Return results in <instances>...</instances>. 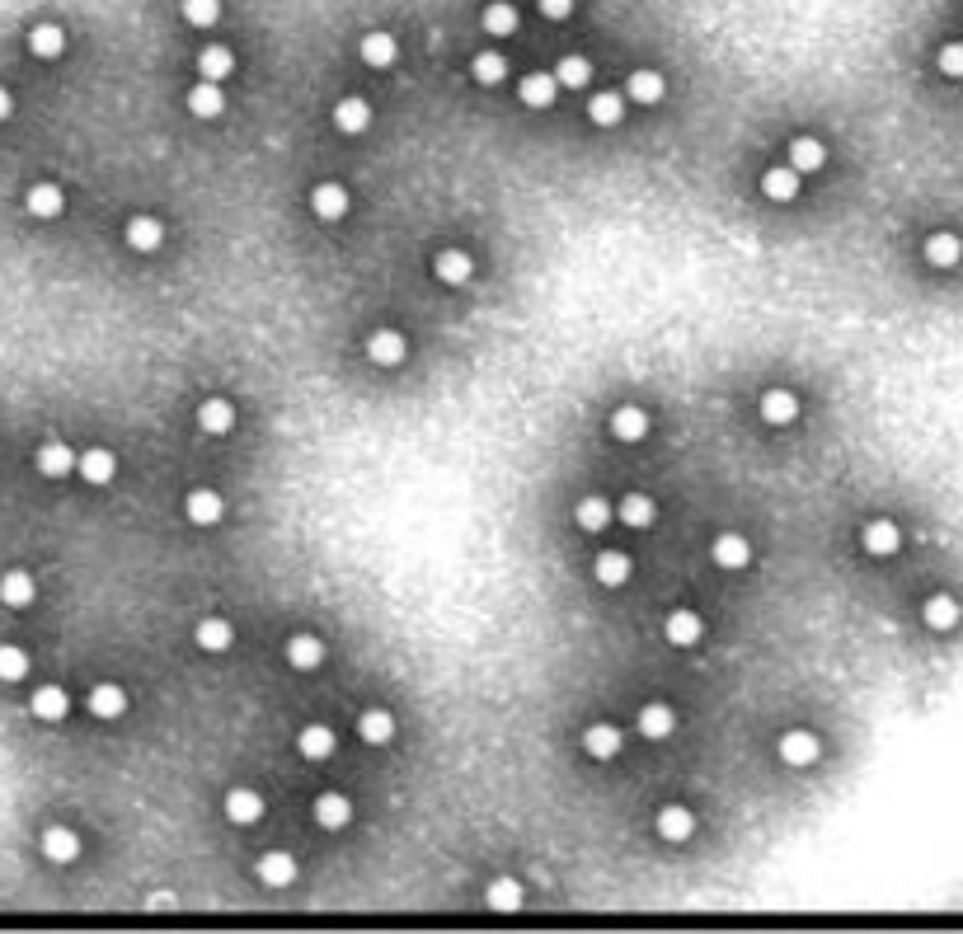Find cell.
<instances>
[{"label":"cell","mask_w":963,"mask_h":934,"mask_svg":"<svg viewBox=\"0 0 963 934\" xmlns=\"http://www.w3.org/2000/svg\"><path fill=\"white\" fill-rule=\"evenodd\" d=\"M776 751H780V761H785V766L804 770V766H813V761L823 756V742H818V733H808V728H790V733H780Z\"/></svg>","instance_id":"6da1fadb"},{"label":"cell","mask_w":963,"mask_h":934,"mask_svg":"<svg viewBox=\"0 0 963 934\" xmlns=\"http://www.w3.org/2000/svg\"><path fill=\"white\" fill-rule=\"evenodd\" d=\"M362 348H367V362H376V367H400L409 357V338L400 329H376V334H367Z\"/></svg>","instance_id":"7a4b0ae2"},{"label":"cell","mask_w":963,"mask_h":934,"mask_svg":"<svg viewBox=\"0 0 963 934\" xmlns=\"http://www.w3.org/2000/svg\"><path fill=\"white\" fill-rule=\"evenodd\" d=\"M757 414H762L766 428H790L794 418H799V395L785 390V385H771L762 395V404H757Z\"/></svg>","instance_id":"3957f363"},{"label":"cell","mask_w":963,"mask_h":934,"mask_svg":"<svg viewBox=\"0 0 963 934\" xmlns=\"http://www.w3.org/2000/svg\"><path fill=\"white\" fill-rule=\"evenodd\" d=\"M710 559H715L724 573H743V568L752 564V540L738 536V531H724V536H715V545H710Z\"/></svg>","instance_id":"277c9868"},{"label":"cell","mask_w":963,"mask_h":934,"mask_svg":"<svg viewBox=\"0 0 963 934\" xmlns=\"http://www.w3.org/2000/svg\"><path fill=\"white\" fill-rule=\"evenodd\" d=\"M860 545H865V554H874V559H888V554H898V550H902L898 521H888V517L865 521V531H860Z\"/></svg>","instance_id":"5b68a950"},{"label":"cell","mask_w":963,"mask_h":934,"mask_svg":"<svg viewBox=\"0 0 963 934\" xmlns=\"http://www.w3.org/2000/svg\"><path fill=\"white\" fill-rule=\"evenodd\" d=\"M625 747V733L616 723H588L583 728V751H588L592 761H616Z\"/></svg>","instance_id":"8992f818"},{"label":"cell","mask_w":963,"mask_h":934,"mask_svg":"<svg viewBox=\"0 0 963 934\" xmlns=\"http://www.w3.org/2000/svg\"><path fill=\"white\" fill-rule=\"evenodd\" d=\"M29 714L38 723H66V714H71V695H66V686H38L29 695Z\"/></svg>","instance_id":"52a82bcc"},{"label":"cell","mask_w":963,"mask_h":934,"mask_svg":"<svg viewBox=\"0 0 963 934\" xmlns=\"http://www.w3.org/2000/svg\"><path fill=\"white\" fill-rule=\"evenodd\" d=\"M653 827H658V836L672 845H682L691 841V831H696V812L682 808V803H663L658 808V817H653Z\"/></svg>","instance_id":"ba28073f"},{"label":"cell","mask_w":963,"mask_h":934,"mask_svg":"<svg viewBox=\"0 0 963 934\" xmlns=\"http://www.w3.org/2000/svg\"><path fill=\"white\" fill-rule=\"evenodd\" d=\"M663 94H668V80H663V71H649V66H639V71H630V80H625V99L630 104H663Z\"/></svg>","instance_id":"9c48e42d"},{"label":"cell","mask_w":963,"mask_h":934,"mask_svg":"<svg viewBox=\"0 0 963 934\" xmlns=\"http://www.w3.org/2000/svg\"><path fill=\"white\" fill-rule=\"evenodd\" d=\"M348 207H353V198H348V188L334 184V179H325V184L311 188V212L320 216V221H343Z\"/></svg>","instance_id":"30bf717a"},{"label":"cell","mask_w":963,"mask_h":934,"mask_svg":"<svg viewBox=\"0 0 963 934\" xmlns=\"http://www.w3.org/2000/svg\"><path fill=\"white\" fill-rule=\"evenodd\" d=\"M433 273H437V282H447V287H466L470 277H475V259H470L466 249H437Z\"/></svg>","instance_id":"8fae6325"},{"label":"cell","mask_w":963,"mask_h":934,"mask_svg":"<svg viewBox=\"0 0 963 934\" xmlns=\"http://www.w3.org/2000/svg\"><path fill=\"white\" fill-rule=\"evenodd\" d=\"M221 808H226V822H235V827H254L259 817H264V798H259V789H231V794L221 798Z\"/></svg>","instance_id":"7c38bea8"},{"label":"cell","mask_w":963,"mask_h":934,"mask_svg":"<svg viewBox=\"0 0 963 934\" xmlns=\"http://www.w3.org/2000/svg\"><path fill=\"white\" fill-rule=\"evenodd\" d=\"M33 597H38V582H33L29 568H10V573H0V601H5L10 611H29Z\"/></svg>","instance_id":"4fadbf2b"},{"label":"cell","mask_w":963,"mask_h":934,"mask_svg":"<svg viewBox=\"0 0 963 934\" xmlns=\"http://www.w3.org/2000/svg\"><path fill=\"white\" fill-rule=\"evenodd\" d=\"M85 705H90V714L99 723H113V719H123V714H127V690L118 686V681H99V686L90 690V700H85Z\"/></svg>","instance_id":"5bb4252c"},{"label":"cell","mask_w":963,"mask_h":934,"mask_svg":"<svg viewBox=\"0 0 963 934\" xmlns=\"http://www.w3.org/2000/svg\"><path fill=\"white\" fill-rule=\"evenodd\" d=\"M329 123L339 127L343 137H362L367 127H372V104L367 99H358V94H348V99H339L334 104V118Z\"/></svg>","instance_id":"9a60e30c"},{"label":"cell","mask_w":963,"mask_h":934,"mask_svg":"<svg viewBox=\"0 0 963 934\" xmlns=\"http://www.w3.org/2000/svg\"><path fill=\"white\" fill-rule=\"evenodd\" d=\"M358 57L372 66V71H386V66H395V57H400V43H395V33L372 29V33H362Z\"/></svg>","instance_id":"2e32d148"},{"label":"cell","mask_w":963,"mask_h":934,"mask_svg":"<svg viewBox=\"0 0 963 934\" xmlns=\"http://www.w3.org/2000/svg\"><path fill=\"white\" fill-rule=\"evenodd\" d=\"M282 653H287V667H292V672H315V667L325 662V639H320V634H292Z\"/></svg>","instance_id":"e0dca14e"},{"label":"cell","mask_w":963,"mask_h":934,"mask_svg":"<svg viewBox=\"0 0 963 934\" xmlns=\"http://www.w3.org/2000/svg\"><path fill=\"white\" fill-rule=\"evenodd\" d=\"M76 470L85 484H94V489H104L113 475H118V456H113L109 446H90L85 456H76Z\"/></svg>","instance_id":"ac0fdd59"},{"label":"cell","mask_w":963,"mask_h":934,"mask_svg":"<svg viewBox=\"0 0 963 934\" xmlns=\"http://www.w3.org/2000/svg\"><path fill=\"white\" fill-rule=\"evenodd\" d=\"M315 822L325 831H343L353 822V798L339 794V789H325V794L315 798Z\"/></svg>","instance_id":"d6986e66"},{"label":"cell","mask_w":963,"mask_h":934,"mask_svg":"<svg viewBox=\"0 0 963 934\" xmlns=\"http://www.w3.org/2000/svg\"><path fill=\"white\" fill-rule=\"evenodd\" d=\"M555 94H560L555 71H531V76L517 80V99H522L527 108H550L555 104Z\"/></svg>","instance_id":"ffe728a7"},{"label":"cell","mask_w":963,"mask_h":934,"mask_svg":"<svg viewBox=\"0 0 963 934\" xmlns=\"http://www.w3.org/2000/svg\"><path fill=\"white\" fill-rule=\"evenodd\" d=\"M663 634H668L672 648H696L700 639H705V620H700L696 611H668Z\"/></svg>","instance_id":"44dd1931"},{"label":"cell","mask_w":963,"mask_h":934,"mask_svg":"<svg viewBox=\"0 0 963 934\" xmlns=\"http://www.w3.org/2000/svg\"><path fill=\"white\" fill-rule=\"evenodd\" d=\"M921 254H926V263H931V268H959V259H963V235H954V230H935V235H926Z\"/></svg>","instance_id":"7402d4cb"},{"label":"cell","mask_w":963,"mask_h":934,"mask_svg":"<svg viewBox=\"0 0 963 934\" xmlns=\"http://www.w3.org/2000/svg\"><path fill=\"white\" fill-rule=\"evenodd\" d=\"M123 240L132 254H156L160 245H165V226H160L156 216H132L123 230Z\"/></svg>","instance_id":"603a6c76"},{"label":"cell","mask_w":963,"mask_h":934,"mask_svg":"<svg viewBox=\"0 0 963 934\" xmlns=\"http://www.w3.org/2000/svg\"><path fill=\"white\" fill-rule=\"evenodd\" d=\"M630 573H635V559H630L625 550H602L597 559H592V578L602 582V587H625Z\"/></svg>","instance_id":"cb8c5ba5"},{"label":"cell","mask_w":963,"mask_h":934,"mask_svg":"<svg viewBox=\"0 0 963 934\" xmlns=\"http://www.w3.org/2000/svg\"><path fill=\"white\" fill-rule=\"evenodd\" d=\"M635 728L649 737V742H663V737H672V728H677V709H672L668 700H653V705L639 709Z\"/></svg>","instance_id":"d4e9b609"},{"label":"cell","mask_w":963,"mask_h":934,"mask_svg":"<svg viewBox=\"0 0 963 934\" xmlns=\"http://www.w3.org/2000/svg\"><path fill=\"white\" fill-rule=\"evenodd\" d=\"M33 465H38V475H47V479H66L76 470V451L66 442H43L33 451Z\"/></svg>","instance_id":"484cf974"},{"label":"cell","mask_w":963,"mask_h":934,"mask_svg":"<svg viewBox=\"0 0 963 934\" xmlns=\"http://www.w3.org/2000/svg\"><path fill=\"white\" fill-rule=\"evenodd\" d=\"M221 512H226V498H221L217 489H193L184 498V517L193 521V526H217Z\"/></svg>","instance_id":"4316f807"},{"label":"cell","mask_w":963,"mask_h":934,"mask_svg":"<svg viewBox=\"0 0 963 934\" xmlns=\"http://www.w3.org/2000/svg\"><path fill=\"white\" fill-rule=\"evenodd\" d=\"M188 113L202 118V123H217L221 113H226V94H221L217 80H202V85L188 90Z\"/></svg>","instance_id":"83f0119b"},{"label":"cell","mask_w":963,"mask_h":934,"mask_svg":"<svg viewBox=\"0 0 963 934\" xmlns=\"http://www.w3.org/2000/svg\"><path fill=\"white\" fill-rule=\"evenodd\" d=\"M649 428H653V423H649V414H644L639 404H621V409L611 414V437H616V442H625V446H630V442H644V437H649Z\"/></svg>","instance_id":"f1b7e54d"},{"label":"cell","mask_w":963,"mask_h":934,"mask_svg":"<svg viewBox=\"0 0 963 934\" xmlns=\"http://www.w3.org/2000/svg\"><path fill=\"white\" fill-rule=\"evenodd\" d=\"M254 873H259V883H264V888H292V883H296V859L287 855V850H268V855L254 864Z\"/></svg>","instance_id":"f546056e"},{"label":"cell","mask_w":963,"mask_h":934,"mask_svg":"<svg viewBox=\"0 0 963 934\" xmlns=\"http://www.w3.org/2000/svg\"><path fill=\"white\" fill-rule=\"evenodd\" d=\"M24 207H29V216H38V221H52V216H62L66 212V193L62 184H33L29 193H24Z\"/></svg>","instance_id":"4dcf8cb0"},{"label":"cell","mask_w":963,"mask_h":934,"mask_svg":"<svg viewBox=\"0 0 963 934\" xmlns=\"http://www.w3.org/2000/svg\"><path fill=\"white\" fill-rule=\"evenodd\" d=\"M198 428L207 432V437H226V432L235 428V404L231 399H202L198 404Z\"/></svg>","instance_id":"1f68e13d"},{"label":"cell","mask_w":963,"mask_h":934,"mask_svg":"<svg viewBox=\"0 0 963 934\" xmlns=\"http://www.w3.org/2000/svg\"><path fill=\"white\" fill-rule=\"evenodd\" d=\"M921 620H926V629H935V634H949V629L963 620V611L949 592H935V597H926V606H921Z\"/></svg>","instance_id":"d6a6232c"},{"label":"cell","mask_w":963,"mask_h":934,"mask_svg":"<svg viewBox=\"0 0 963 934\" xmlns=\"http://www.w3.org/2000/svg\"><path fill=\"white\" fill-rule=\"evenodd\" d=\"M785 165L799 169V174H818L827 165V146L818 137H794L790 151H785Z\"/></svg>","instance_id":"836d02e7"},{"label":"cell","mask_w":963,"mask_h":934,"mask_svg":"<svg viewBox=\"0 0 963 934\" xmlns=\"http://www.w3.org/2000/svg\"><path fill=\"white\" fill-rule=\"evenodd\" d=\"M358 737L367 742V747H386V742H395V714H390V709H362Z\"/></svg>","instance_id":"e575fe53"},{"label":"cell","mask_w":963,"mask_h":934,"mask_svg":"<svg viewBox=\"0 0 963 934\" xmlns=\"http://www.w3.org/2000/svg\"><path fill=\"white\" fill-rule=\"evenodd\" d=\"M193 644H198L202 653H226V648L235 644L231 620H221V615H207V620H198V629H193Z\"/></svg>","instance_id":"d590c367"},{"label":"cell","mask_w":963,"mask_h":934,"mask_svg":"<svg viewBox=\"0 0 963 934\" xmlns=\"http://www.w3.org/2000/svg\"><path fill=\"white\" fill-rule=\"evenodd\" d=\"M334 747H339V737H334L329 723H311V728H301V737H296V751H301L306 761H329Z\"/></svg>","instance_id":"8d00e7d4"},{"label":"cell","mask_w":963,"mask_h":934,"mask_svg":"<svg viewBox=\"0 0 963 934\" xmlns=\"http://www.w3.org/2000/svg\"><path fill=\"white\" fill-rule=\"evenodd\" d=\"M799 169H790V165H771L762 174V198H771V202H794L799 198Z\"/></svg>","instance_id":"74e56055"},{"label":"cell","mask_w":963,"mask_h":934,"mask_svg":"<svg viewBox=\"0 0 963 934\" xmlns=\"http://www.w3.org/2000/svg\"><path fill=\"white\" fill-rule=\"evenodd\" d=\"M588 123L597 127H621L625 123V94L621 90H597L588 99Z\"/></svg>","instance_id":"f35d334b"},{"label":"cell","mask_w":963,"mask_h":934,"mask_svg":"<svg viewBox=\"0 0 963 934\" xmlns=\"http://www.w3.org/2000/svg\"><path fill=\"white\" fill-rule=\"evenodd\" d=\"M29 52L38 62H57L66 52V29L62 24H33L29 29Z\"/></svg>","instance_id":"ab89813d"},{"label":"cell","mask_w":963,"mask_h":934,"mask_svg":"<svg viewBox=\"0 0 963 934\" xmlns=\"http://www.w3.org/2000/svg\"><path fill=\"white\" fill-rule=\"evenodd\" d=\"M611 517H616V512H611V503H606L602 493H588V498H578V507H574L578 531H588V536L606 531V521H611Z\"/></svg>","instance_id":"60d3db41"},{"label":"cell","mask_w":963,"mask_h":934,"mask_svg":"<svg viewBox=\"0 0 963 934\" xmlns=\"http://www.w3.org/2000/svg\"><path fill=\"white\" fill-rule=\"evenodd\" d=\"M527 902V888L517 883V878H494L489 888H484V906L489 911H522Z\"/></svg>","instance_id":"b9f144b4"},{"label":"cell","mask_w":963,"mask_h":934,"mask_svg":"<svg viewBox=\"0 0 963 934\" xmlns=\"http://www.w3.org/2000/svg\"><path fill=\"white\" fill-rule=\"evenodd\" d=\"M231 71H235V52H231V47L207 43V47L198 52V76H202V80H217V85H221V80L231 76Z\"/></svg>","instance_id":"7bdbcfd3"},{"label":"cell","mask_w":963,"mask_h":934,"mask_svg":"<svg viewBox=\"0 0 963 934\" xmlns=\"http://www.w3.org/2000/svg\"><path fill=\"white\" fill-rule=\"evenodd\" d=\"M43 855L52 859V864H71V859L80 855V836L71 827H47L43 831Z\"/></svg>","instance_id":"ee69618b"},{"label":"cell","mask_w":963,"mask_h":934,"mask_svg":"<svg viewBox=\"0 0 963 934\" xmlns=\"http://www.w3.org/2000/svg\"><path fill=\"white\" fill-rule=\"evenodd\" d=\"M616 517L630 526V531H644V526H653V517H658V507H653L649 493H625L621 507H616Z\"/></svg>","instance_id":"f6af8a7d"},{"label":"cell","mask_w":963,"mask_h":934,"mask_svg":"<svg viewBox=\"0 0 963 934\" xmlns=\"http://www.w3.org/2000/svg\"><path fill=\"white\" fill-rule=\"evenodd\" d=\"M480 24H484V33H489V38H513V33H517V5H508V0H494V5H484Z\"/></svg>","instance_id":"bcb514c9"},{"label":"cell","mask_w":963,"mask_h":934,"mask_svg":"<svg viewBox=\"0 0 963 934\" xmlns=\"http://www.w3.org/2000/svg\"><path fill=\"white\" fill-rule=\"evenodd\" d=\"M470 76H475V85H503L508 80V57L503 52H475L470 57Z\"/></svg>","instance_id":"7dc6e473"},{"label":"cell","mask_w":963,"mask_h":934,"mask_svg":"<svg viewBox=\"0 0 963 934\" xmlns=\"http://www.w3.org/2000/svg\"><path fill=\"white\" fill-rule=\"evenodd\" d=\"M555 80H560V90H588L592 62L588 57H578V52H569V57H560V66H555Z\"/></svg>","instance_id":"c3c4849f"},{"label":"cell","mask_w":963,"mask_h":934,"mask_svg":"<svg viewBox=\"0 0 963 934\" xmlns=\"http://www.w3.org/2000/svg\"><path fill=\"white\" fill-rule=\"evenodd\" d=\"M29 676V653L19 644H0V681L5 686H15V681H24Z\"/></svg>","instance_id":"681fc988"},{"label":"cell","mask_w":963,"mask_h":934,"mask_svg":"<svg viewBox=\"0 0 963 934\" xmlns=\"http://www.w3.org/2000/svg\"><path fill=\"white\" fill-rule=\"evenodd\" d=\"M179 15H184L193 29H212L221 19V0H179Z\"/></svg>","instance_id":"f907efd6"},{"label":"cell","mask_w":963,"mask_h":934,"mask_svg":"<svg viewBox=\"0 0 963 934\" xmlns=\"http://www.w3.org/2000/svg\"><path fill=\"white\" fill-rule=\"evenodd\" d=\"M935 66H940L949 80H963V43H945V47H940Z\"/></svg>","instance_id":"816d5d0a"},{"label":"cell","mask_w":963,"mask_h":934,"mask_svg":"<svg viewBox=\"0 0 963 934\" xmlns=\"http://www.w3.org/2000/svg\"><path fill=\"white\" fill-rule=\"evenodd\" d=\"M541 15L545 19H569L574 15V0H541Z\"/></svg>","instance_id":"f5cc1de1"},{"label":"cell","mask_w":963,"mask_h":934,"mask_svg":"<svg viewBox=\"0 0 963 934\" xmlns=\"http://www.w3.org/2000/svg\"><path fill=\"white\" fill-rule=\"evenodd\" d=\"M10 113H15V94H10V90H5V85H0V123H5Z\"/></svg>","instance_id":"db71d44e"},{"label":"cell","mask_w":963,"mask_h":934,"mask_svg":"<svg viewBox=\"0 0 963 934\" xmlns=\"http://www.w3.org/2000/svg\"><path fill=\"white\" fill-rule=\"evenodd\" d=\"M165 906H174V897H170V892H156V897L146 902V911H165Z\"/></svg>","instance_id":"11a10c76"}]
</instances>
